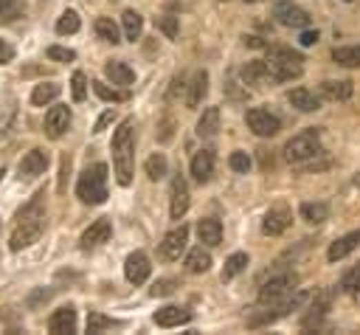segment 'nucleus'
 <instances>
[{"label":"nucleus","instance_id":"f8f14e48","mask_svg":"<svg viewBox=\"0 0 360 335\" xmlns=\"http://www.w3.org/2000/svg\"><path fill=\"white\" fill-rule=\"evenodd\" d=\"M110 234H113V222L107 220V217H99L93 226L82 234L79 245H82V251H93V248H99L104 242H110Z\"/></svg>","mask_w":360,"mask_h":335},{"label":"nucleus","instance_id":"c9c22d12","mask_svg":"<svg viewBox=\"0 0 360 335\" xmlns=\"http://www.w3.org/2000/svg\"><path fill=\"white\" fill-rule=\"evenodd\" d=\"M93 90H96V96H99V99H104V102H127V99H130V93H127V90L110 88L107 82H93Z\"/></svg>","mask_w":360,"mask_h":335},{"label":"nucleus","instance_id":"7c9ffc66","mask_svg":"<svg viewBox=\"0 0 360 335\" xmlns=\"http://www.w3.org/2000/svg\"><path fill=\"white\" fill-rule=\"evenodd\" d=\"M121 26H124V37H127V40L135 43L138 37H141V31H143V17L138 12H132V9H127L121 15Z\"/></svg>","mask_w":360,"mask_h":335},{"label":"nucleus","instance_id":"6e6d98bb","mask_svg":"<svg viewBox=\"0 0 360 335\" xmlns=\"http://www.w3.org/2000/svg\"><path fill=\"white\" fill-rule=\"evenodd\" d=\"M0 180H3V166H0Z\"/></svg>","mask_w":360,"mask_h":335},{"label":"nucleus","instance_id":"ea45409f","mask_svg":"<svg viewBox=\"0 0 360 335\" xmlns=\"http://www.w3.org/2000/svg\"><path fill=\"white\" fill-rule=\"evenodd\" d=\"M341 290L343 293H360V265H354L352 271H346L343 274V279H341Z\"/></svg>","mask_w":360,"mask_h":335},{"label":"nucleus","instance_id":"f3484780","mask_svg":"<svg viewBox=\"0 0 360 335\" xmlns=\"http://www.w3.org/2000/svg\"><path fill=\"white\" fill-rule=\"evenodd\" d=\"M48 329L54 332V335H65V332H77V310L74 307H59V310H54L51 313V318H48Z\"/></svg>","mask_w":360,"mask_h":335},{"label":"nucleus","instance_id":"79ce46f5","mask_svg":"<svg viewBox=\"0 0 360 335\" xmlns=\"http://www.w3.org/2000/svg\"><path fill=\"white\" fill-rule=\"evenodd\" d=\"M228 166H231L234 172H239V175H242V172H248V169H250V158H248V153H239V150H237V153H231Z\"/></svg>","mask_w":360,"mask_h":335},{"label":"nucleus","instance_id":"bb28decb","mask_svg":"<svg viewBox=\"0 0 360 335\" xmlns=\"http://www.w3.org/2000/svg\"><path fill=\"white\" fill-rule=\"evenodd\" d=\"M211 268V253L200 245V248H192L186 253V271L189 274H206Z\"/></svg>","mask_w":360,"mask_h":335},{"label":"nucleus","instance_id":"2f4dec72","mask_svg":"<svg viewBox=\"0 0 360 335\" xmlns=\"http://www.w3.org/2000/svg\"><path fill=\"white\" fill-rule=\"evenodd\" d=\"M96 34L101 37L104 43H113V46L121 43V31H119V26H116L110 17H99V20H96Z\"/></svg>","mask_w":360,"mask_h":335},{"label":"nucleus","instance_id":"864d4df0","mask_svg":"<svg viewBox=\"0 0 360 335\" xmlns=\"http://www.w3.org/2000/svg\"><path fill=\"white\" fill-rule=\"evenodd\" d=\"M354 186H357V189H360V172L354 175Z\"/></svg>","mask_w":360,"mask_h":335},{"label":"nucleus","instance_id":"a19ab883","mask_svg":"<svg viewBox=\"0 0 360 335\" xmlns=\"http://www.w3.org/2000/svg\"><path fill=\"white\" fill-rule=\"evenodd\" d=\"M226 96H231L234 102H245V99L250 96V90H248V85L242 88L237 79H228V82H226Z\"/></svg>","mask_w":360,"mask_h":335},{"label":"nucleus","instance_id":"7ed1b4c3","mask_svg":"<svg viewBox=\"0 0 360 335\" xmlns=\"http://www.w3.org/2000/svg\"><path fill=\"white\" fill-rule=\"evenodd\" d=\"M265 62H268V73L273 82H293L304 73V57L284 46H270Z\"/></svg>","mask_w":360,"mask_h":335},{"label":"nucleus","instance_id":"b1692460","mask_svg":"<svg viewBox=\"0 0 360 335\" xmlns=\"http://www.w3.org/2000/svg\"><path fill=\"white\" fill-rule=\"evenodd\" d=\"M186 88H189V93H186V104H189V107H200V102H203L206 93H208V73H206V70H197Z\"/></svg>","mask_w":360,"mask_h":335},{"label":"nucleus","instance_id":"72a5a7b5","mask_svg":"<svg viewBox=\"0 0 360 335\" xmlns=\"http://www.w3.org/2000/svg\"><path fill=\"white\" fill-rule=\"evenodd\" d=\"M82 28V20H79V15L74 12V9H68V12H62V17L57 20V34H77Z\"/></svg>","mask_w":360,"mask_h":335},{"label":"nucleus","instance_id":"f03ea898","mask_svg":"<svg viewBox=\"0 0 360 335\" xmlns=\"http://www.w3.org/2000/svg\"><path fill=\"white\" fill-rule=\"evenodd\" d=\"M110 150H113L116 180L121 186H130L132 172H135V122L132 119H124L119 124V130L113 133V141H110Z\"/></svg>","mask_w":360,"mask_h":335},{"label":"nucleus","instance_id":"37998d69","mask_svg":"<svg viewBox=\"0 0 360 335\" xmlns=\"http://www.w3.org/2000/svg\"><path fill=\"white\" fill-rule=\"evenodd\" d=\"M174 287H177V282L174 279H158L152 287H150V296H169V293H174Z\"/></svg>","mask_w":360,"mask_h":335},{"label":"nucleus","instance_id":"9d476101","mask_svg":"<svg viewBox=\"0 0 360 335\" xmlns=\"http://www.w3.org/2000/svg\"><path fill=\"white\" fill-rule=\"evenodd\" d=\"M186 242H189V226H183L180 222L177 229H172L163 242H161V256L166 259V262H174V259H180V253L186 251Z\"/></svg>","mask_w":360,"mask_h":335},{"label":"nucleus","instance_id":"a878e982","mask_svg":"<svg viewBox=\"0 0 360 335\" xmlns=\"http://www.w3.org/2000/svg\"><path fill=\"white\" fill-rule=\"evenodd\" d=\"M270 79V73H268V62L265 59H254V62H248L242 68V82L245 85H265Z\"/></svg>","mask_w":360,"mask_h":335},{"label":"nucleus","instance_id":"4468645a","mask_svg":"<svg viewBox=\"0 0 360 335\" xmlns=\"http://www.w3.org/2000/svg\"><path fill=\"white\" fill-rule=\"evenodd\" d=\"M70 127V107L68 104H54L46 113V135L48 138H62Z\"/></svg>","mask_w":360,"mask_h":335},{"label":"nucleus","instance_id":"6e6552de","mask_svg":"<svg viewBox=\"0 0 360 335\" xmlns=\"http://www.w3.org/2000/svg\"><path fill=\"white\" fill-rule=\"evenodd\" d=\"M192 206V195H189V183L183 175H174L172 186H169V214L172 220H183V214Z\"/></svg>","mask_w":360,"mask_h":335},{"label":"nucleus","instance_id":"412c9836","mask_svg":"<svg viewBox=\"0 0 360 335\" xmlns=\"http://www.w3.org/2000/svg\"><path fill=\"white\" fill-rule=\"evenodd\" d=\"M104 73H107V79H110L113 85H119V88H130V85L135 82V70H132L127 62H121V59L107 62V65H104Z\"/></svg>","mask_w":360,"mask_h":335},{"label":"nucleus","instance_id":"c756f323","mask_svg":"<svg viewBox=\"0 0 360 335\" xmlns=\"http://www.w3.org/2000/svg\"><path fill=\"white\" fill-rule=\"evenodd\" d=\"M59 85L57 82H40L37 88H34V93H31V104L34 107H46V104H51L57 96H59Z\"/></svg>","mask_w":360,"mask_h":335},{"label":"nucleus","instance_id":"a211bd4d","mask_svg":"<svg viewBox=\"0 0 360 335\" xmlns=\"http://www.w3.org/2000/svg\"><path fill=\"white\" fill-rule=\"evenodd\" d=\"M197 237L206 248H217L223 242V222L217 217H206L197 222Z\"/></svg>","mask_w":360,"mask_h":335},{"label":"nucleus","instance_id":"20e7f679","mask_svg":"<svg viewBox=\"0 0 360 335\" xmlns=\"http://www.w3.org/2000/svg\"><path fill=\"white\" fill-rule=\"evenodd\" d=\"M323 155V144H321V130L318 127H307L299 135H293L290 141L284 144V161H290L296 166L315 161Z\"/></svg>","mask_w":360,"mask_h":335},{"label":"nucleus","instance_id":"de8ad7c7","mask_svg":"<svg viewBox=\"0 0 360 335\" xmlns=\"http://www.w3.org/2000/svg\"><path fill=\"white\" fill-rule=\"evenodd\" d=\"M14 59V48L6 43V40H0V65H6Z\"/></svg>","mask_w":360,"mask_h":335},{"label":"nucleus","instance_id":"f704fd0d","mask_svg":"<svg viewBox=\"0 0 360 335\" xmlns=\"http://www.w3.org/2000/svg\"><path fill=\"white\" fill-rule=\"evenodd\" d=\"M166 169H169V164H166V155H163V153H155V155L147 158V178H150V180L166 178Z\"/></svg>","mask_w":360,"mask_h":335},{"label":"nucleus","instance_id":"4c0bfd02","mask_svg":"<svg viewBox=\"0 0 360 335\" xmlns=\"http://www.w3.org/2000/svg\"><path fill=\"white\" fill-rule=\"evenodd\" d=\"M26 12V0H0V17L3 20H17Z\"/></svg>","mask_w":360,"mask_h":335},{"label":"nucleus","instance_id":"603ef678","mask_svg":"<svg viewBox=\"0 0 360 335\" xmlns=\"http://www.w3.org/2000/svg\"><path fill=\"white\" fill-rule=\"evenodd\" d=\"M245 46H250V48H262L265 43L259 40V37H245Z\"/></svg>","mask_w":360,"mask_h":335},{"label":"nucleus","instance_id":"f257e3e1","mask_svg":"<svg viewBox=\"0 0 360 335\" xmlns=\"http://www.w3.org/2000/svg\"><path fill=\"white\" fill-rule=\"evenodd\" d=\"M43 198L46 195L37 192L17 211V226H14L12 240H9L12 251H23L43 237V231H46V203H43Z\"/></svg>","mask_w":360,"mask_h":335},{"label":"nucleus","instance_id":"39448f33","mask_svg":"<svg viewBox=\"0 0 360 335\" xmlns=\"http://www.w3.org/2000/svg\"><path fill=\"white\" fill-rule=\"evenodd\" d=\"M107 164L88 166L77 180V198L88 206H101L107 200Z\"/></svg>","mask_w":360,"mask_h":335},{"label":"nucleus","instance_id":"4be33fe9","mask_svg":"<svg viewBox=\"0 0 360 335\" xmlns=\"http://www.w3.org/2000/svg\"><path fill=\"white\" fill-rule=\"evenodd\" d=\"M189 321H192V310H186V307L169 305V307H161L155 313V324L158 327H180V324H189Z\"/></svg>","mask_w":360,"mask_h":335},{"label":"nucleus","instance_id":"58836bf2","mask_svg":"<svg viewBox=\"0 0 360 335\" xmlns=\"http://www.w3.org/2000/svg\"><path fill=\"white\" fill-rule=\"evenodd\" d=\"M70 93H74L77 102H85L88 99V77L82 70H77L74 77H70Z\"/></svg>","mask_w":360,"mask_h":335},{"label":"nucleus","instance_id":"49530a36","mask_svg":"<svg viewBox=\"0 0 360 335\" xmlns=\"http://www.w3.org/2000/svg\"><path fill=\"white\" fill-rule=\"evenodd\" d=\"M113 122H116V110H107V113H104V116H101V119L96 122V127H93V133H104V130H107V127H110Z\"/></svg>","mask_w":360,"mask_h":335},{"label":"nucleus","instance_id":"dca6fc26","mask_svg":"<svg viewBox=\"0 0 360 335\" xmlns=\"http://www.w3.org/2000/svg\"><path fill=\"white\" fill-rule=\"evenodd\" d=\"M287 102H290L299 113H315L321 110V96H315L310 88H293L287 90Z\"/></svg>","mask_w":360,"mask_h":335},{"label":"nucleus","instance_id":"0eeeda50","mask_svg":"<svg viewBox=\"0 0 360 335\" xmlns=\"http://www.w3.org/2000/svg\"><path fill=\"white\" fill-rule=\"evenodd\" d=\"M245 124L259 138H273L281 130V119L276 113H270V110H265V107H250L245 113Z\"/></svg>","mask_w":360,"mask_h":335},{"label":"nucleus","instance_id":"cd10ccee","mask_svg":"<svg viewBox=\"0 0 360 335\" xmlns=\"http://www.w3.org/2000/svg\"><path fill=\"white\" fill-rule=\"evenodd\" d=\"M301 220L310 226H321L330 220V206L327 203H301Z\"/></svg>","mask_w":360,"mask_h":335},{"label":"nucleus","instance_id":"1a4fd4ad","mask_svg":"<svg viewBox=\"0 0 360 335\" xmlns=\"http://www.w3.org/2000/svg\"><path fill=\"white\" fill-rule=\"evenodd\" d=\"M273 17H276L281 26H287V28H307L310 20H312V17L307 15V9L290 3V0H281V3H276Z\"/></svg>","mask_w":360,"mask_h":335},{"label":"nucleus","instance_id":"09e8293b","mask_svg":"<svg viewBox=\"0 0 360 335\" xmlns=\"http://www.w3.org/2000/svg\"><path fill=\"white\" fill-rule=\"evenodd\" d=\"M299 43H301L304 48L315 46V43H318V31H310V28H304V31H301V37H299Z\"/></svg>","mask_w":360,"mask_h":335},{"label":"nucleus","instance_id":"e433bc0d","mask_svg":"<svg viewBox=\"0 0 360 335\" xmlns=\"http://www.w3.org/2000/svg\"><path fill=\"white\" fill-rule=\"evenodd\" d=\"M110 327H121V321H116L110 316H101V313L88 316V332H101V329H110Z\"/></svg>","mask_w":360,"mask_h":335},{"label":"nucleus","instance_id":"3c124183","mask_svg":"<svg viewBox=\"0 0 360 335\" xmlns=\"http://www.w3.org/2000/svg\"><path fill=\"white\" fill-rule=\"evenodd\" d=\"M172 138V119H163V127H161V141H169Z\"/></svg>","mask_w":360,"mask_h":335},{"label":"nucleus","instance_id":"ddd939ff","mask_svg":"<svg viewBox=\"0 0 360 335\" xmlns=\"http://www.w3.org/2000/svg\"><path fill=\"white\" fill-rule=\"evenodd\" d=\"M290 222H293V211L290 209H287V206H273L265 214V220H262V231L270 234V237H279V234H284L287 229H290Z\"/></svg>","mask_w":360,"mask_h":335},{"label":"nucleus","instance_id":"6ab92c4d","mask_svg":"<svg viewBox=\"0 0 360 335\" xmlns=\"http://www.w3.org/2000/svg\"><path fill=\"white\" fill-rule=\"evenodd\" d=\"M354 248H360V229H357V231H349V234H343V237H338V240L330 245L327 259H330V262H341V259H346Z\"/></svg>","mask_w":360,"mask_h":335},{"label":"nucleus","instance_id":"423d86ee","mask_svg":"<svg viewBox=\"0 0 360 335\" xmlns=\"http://www.w3.org/2000/svg\"><path fill=\"white\" fill-rule=\"evenodd\" d=\"M296 287H299L296 274H276L259 287V305H265V307L281 305L284 299H290V296L296 293Z\"/></svg>","mask_w":360,"mask_h":335},{"label":"nucleus","instance_id":"9b49d317","mask_svg":"<svg viewBox=\"0 0 360 335\" xmlns=\"http://www.w3.org/2000/svg\"><path fill=\"white\" fill-rule=\"evenodd\" d=\"M152 274V265H150V256L143 253V251H135L127 256V262H124V276L130 285H143L150 279Z\"/></svg>","mask_w":360,"mask_h":335},{"label":"nucleus","instance_id":"a18cd8bd","mask_svg":"<svg viewBox=\"0 0 360 335\" xmlns=\"http://www.w3.org/2000/svg\"><path fill=\"white\" fill-rule=\"evenodd\" d=\"M161 28L166 31V37H169V40H174V37H177V17H172V15L161 17Z\"/></svg>","mask_w":360,"mask_h":335},{"label":"nucleus","instance_id":"8fccbe9b","mask_svg":"<svg viewBox=\"0 0 360 335\" xmlns=\"http://www.w3.org/2000/svg\"><path fill=\"white\" fill-rule=\"evenodd\" d=\"M183 88H186V79H183V77H174V79H172V88H169V99H177V93L183 90Z\"/></svg>","mask_w":360,"mask_h":335},{"label":"nucleus","instance_id":"473e14b6","mask_svg":"<svg viewBox=\"0 0 360 335\" xmlns=\"http://www.w3.org/2000/svg\"><path fill=\"white\" fill-rule=\"evenodd\" d=\"M248 268V253H231L228 259H226V265H223V282H231L234 276H239L242 271Z\"/></svg>","mask_w":360,"mask_h":335},{"label":"nucleus","instance_id":"5fc2aeb1","mask_svg":"<svg viewBox=\"0 0 360 335\" xmlns=\"http://www.w3.org/2000/svg\"><path fill=\"white\" fill-rule=\"evenodd\" d=\"M245 3H262V0H245Z\"/></svg>","mask_w":360,"mask_h":335},{"label":"nucleus","instance_id":"5701e85b","mask_svg":"<svg viewBox=\"0 0 360 335\" xmlns=\"http://www.w3.org/2000/svg\"><path fill=\"white\" fill-rule=\"evenodd\" d=\"M321 93L327 96L330 102H346V99H352L354 85L349 79H327L321 85Z\"/></svg>","mask_w":360,"mask_h":335},{"label":"nucleus","instance_id":"2eb2a0df","mask_svg":"<svg viewBox=\"0 0 360 335\" xmlns=\"http://www.w3.org/2000/svg\"><path fill=\"white\" fill-rule=\"evenodd\" d=\"M46 169H48V153H46V150H31V153H26L23 161H20V166H17L20 178H37V175H43Z\"/></svg>","mask_w":360,"mask_h":335},{"label":"nucleus","instance_id":"c85d7f7f","mask_svg":"<svg viewBox=\"0 0 360 335\" xmlns=\"http://www.w3.org/2000/svg\"><path fill=\"white\" fill-rule=\"evenodd\" d=\"M332 62L341 68H360V46H338L332 48Z\"/></svg>","mask_w":360,"mask_h":335},{"label":"nucleus","instance_id":"393cba45","mask_svg":"<svg viewBox=\"0 0 360 335\" xmlns=\"http://www.w3.org/2000/svg\"><path fill=\"white\" fill-rule=\"evenodd\" d=\"M220 133V107H206L197 122V135L200 138H214Z\"/></svg>","mask_w":360,"mask_h":335},{"label":"nucleus","instance_id":"aec40b11","mask_svg":"<svg viewBox=\"0 0 360 335\" xmlns=\"http://www.w3.org/2000/svg\"><path fill=\"white\" fill-rule=\"evenodd\" d=\"M214 164H217V158H214V150H200L194 153L192 158V175L197 183H208L211 175H214Z\"/></svg>","mask_w":360,"mask_h":335},{"label":"nucleus","instance_id":"c03bdc74","mask_svg":"<svg viewBox=\"0 0 360 335\" xmlns=\"http://www.w3.org/2000/svg\"><path fill=\"white\" fill-rule=\"evenodd\" d=\"M48 59H57V62H74V59H77V51L62 48V46H51V48H48Z\"/></svg>","mask_w":360,"mask_h":335}]
</instances>
